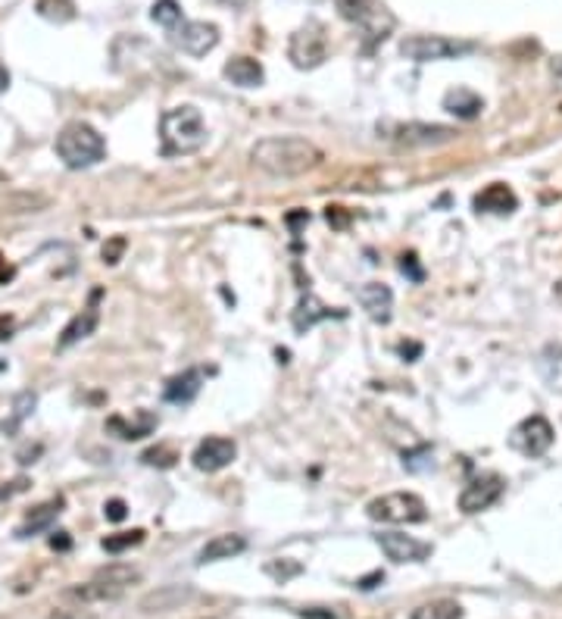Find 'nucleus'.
I'll use <instances>...</instances> for the list:
<instances>
[{"label": "nucleus", "instance_id": "f257e3e1", "mask_svg": "<svg viewBox=\"0 0 562 619\" xmlns=\"http://www.w3.org/2000/svg\"><path fill=\"white\" fill-rule=\"evenodd\" d=\"M250 160H253V166H260L263 173L275 175V179H297V175H307L319 166L322 151L307 138L279 135V138L256 141Z\"/></svg>", "mask_w": 562, "mask_h": 619}, {"label": "nucleus", "instance_id": "f03ea898", "mask_svg": "<svg viewBox=\"0 0 562 619\" xmlns=\"http://www.w3.org/2000/svg\"><path fill=\"white\" fill-rule=\"evenodd\" d=\"M160 138H162V156H181L194 154L207 145V122L200 110L191 104L172 107L160 117Z\"/></svg>", "mask_w": 562, "mask_h": 619}, {"label": "nucleus", "instance_id": "7ed1b4c3", "mask_svg": "<svg viewBox=\"0 0 562 619\" xmlns=\"http://www.w3.org/2000/svg\"><path fill=\"white\" fill-rule=\"evenodd\" d=\"M53 151H57V156L69 169H88V166H97V163L106 156V141H104V135H100L94 126H88V122H69V126L57 135Z\"/></svg>", "mask_w": 562, "mask_h": 619}, {"label": "nucleus", "instance_id": "20e7f679", "mask_svg": "<svg viewBox=\"0 0 562 619\" xmlns=\"http://www.w3.org/2000/svg\"><path fill=\"white\" fill-rule=\"evenodd\" d=\"M138 579H141V573H138V569H132V567H106V569H100L91 582L72 588L69 595L76 597V601H85V604L119 601V597L128 591V585L138 582Z\"/></svg>", "mask_w": 562, "mask_h": 619}, {"label": "nucleus", "instance_id": "39448f33", "mask_svg": "<svg viewBox=\"0 0 562 619\" xmlns=\"http://www.w3.org/2000/svg\"><path fill=\"white\" fill-rule=\"evenodd\" d=\"M475 51V41H456L444 35H410L401 41V53L412 63H435V60H456Z\"/></svg>", "mask_w": 562, "mask_h": 619}, {"label": "nucleus", "instance_id": "423d86ee", "mask_svg": "<svg viewBox=\"0 0 562 619\" xmlns=\"http://www.w3.org/2000/svg\"><path fill=\"white\" fill-rule=\"evenodd\" d=\"M335 6L347 23H356L372 41H384L394 29V16L384 10L382 0H335Z\"/></svg>", "mask_w": 562, "mask_h": 619}, {"label": "nucleus", "instance_id": "0eeeda50", "mask_svg": "<svg viewBox=\"0 0 562 619\" xmlns=\"http://www.w3.org/2000/svg\"><path fill=\"white\" fill-rule=\"evenodd\" d=\"M365 513H369L372 520H382V522H425L428 520L425 501L412 492L382 494V498L365 503Z\"/></svg>", "mask_w": 562, "mask_h": 619}, {"label": "nucleus", "instance_id": "6e6552de", "mask_svg": "<svg viewBox=\"0 0 562 619\" xmlns=\"http://www.w3.org/2000/svg\"><path fill=\"white\" fill-rule=\"evenodd\" d=\"M288 57L294 60L297 70H316L325 57H328V38L319 23H309L290 35Z\"/></svg>", "mask_w": 562, "mask_h": 619}, {"label": "nucleus", "instance_id": "1a4fd4ad", "mask_svg": "<svg viewBox=\"0 0 562 619\" xmlns=\"http://www.w3.org/2000/svg\"><path fill=\"white\" fill-rule=\"evenodd\" d=\"M384 138H391L401 147H435L456 138V128L450 126H428V122H406V126H384Z\"/></svg>", "mask_w": 562, "mask_h": 619}, {"label": "nucleus", "instance_id": "9d476101", "mask_svg": "<svg viewBox=\"0 0 562 619\" xmlns=\"http://www.w3.org/2000/svg\"><path fill=\"white\" fill-rule=\"evenodd\" d=\"M510 445L525 457H544L553 445V426L547 417H528L510 435Z\"/></svg>", "mask_w": 562, "mask_h": 619}, {"label": "nucleus", "instance_id": "9b49d317", "mask_svg": "<svg viewBox=\"0 0 562 619\" xmlns=\"http://www.w3.org/2000/svg\"><path fill=\"white\" fill-rule=\"evenodd\" d=\"M503 488H506L503 475H497V473L475 475V479L463 488V494H459V510H463V513H482V510L493 507V503L500 501Z\"/></svg>", "mask_w": 562, "mask_h": 619}, {"label": "nucleus", "instance_id": "f8f14e48", "mask_svg": "<svg viewBox=\"0 0 562 619\" xmlns=\"http://www.w3.org/2000/svg\"><path fill=\"white\" fill-rule=\"evenodd\" d=\"M172 44L188 57H207L219 44V29L213 23H185L181 19L172 29Z\"/></svg>", "mask_w": 562, "mask_h": 619}, {"label": "nucleus", "instance_id": "ddd939ff", "mask_svg": "<svg viewBox=\"0 0 562 619\" xmlns=\"http://www.w3.org/2000/svg\"><path fill=\"white\" fill-rule=\"evenodd\" d=\"M375 541L388 554V560L394 563H422L431 557V544L416 541L412 535H403V532H382Z\"/></svg>", "mask_w": 562, "mask_h": 619}, {"label": "nucleus", "instance_id": "4468645a", "mask_svg": "<svg viewBox=\"0 0 562 619\" xmlns=\"http://www.w3.org/2000/svg\"><path fill=\"white\" fill-rule=\"evenodd\" d=\"M235 454H238V447H235L232 438H222V435H209V438H203L198 445V451H194V466L200 469V473H219V469H226L228 464L235 460Z\"/></svg>", "mask_w": 562, "mask_h": 619}, {"label": "nucleus", "instance_id": "2eb2a0df", "mask_svg": "<svg viewBox=\"0 0 562 619\" xmlns=\"http://www.w3.org/2000/svg\"><path fill=\"white\" fill-rule=\"evenodd\" d=\"M347 313L344 310H331L328 304H322L316 295H303L300 301H297L294 313H290V325H294V332H300V335H307L309 329H313L316 323H325V319H344Z\"/></svg>", "mask_w": 562, "mask_h": 619}, {"label": "nucleus", "instance_id": "dca6fc26", "mask_svg": "<svg viewBox=\"0 0 562 619\" xmlns=\"http://www.w3.org/2000/svg\"><path fill=\"white\" fill-rule=\"evenodd\" d=\"M100 297H104V291H91V301H88V307L76 313V316L69 319V325L63 329V335H60V348H72L76 342H81V338H88V335H94V329H97V323H100V310H97V304H100Z\"/></svg>", "mask_w": 562, "mask_h": 619}, {"label": "nucleus", "instance_id": "f3484780", "mask_svg": "<svg viewBox=\"0 0 562 619\" xmlns=\"http://www.w3.org/2000/svg\"><path fill=\"white\" fill-rule=\"evenodd\" d=\"M356 301L363 304V310L369 313L375 323H391V310H394V291L384 282H369L356 291Z\"/></svg>", "mask_w": 562, "mask_h": 619}, {"label": "nucleus", "instance_id": "a211bd4d", "mask_svg": "<svg viewBox=\"0 0 562 619\" xmlns=\"http://www.w3.org/2000/svg\"><path fill=\"white\" fill-rule=\"evenodd\" d=\"M516 207H519V197L512 194V188L503 185V182H493V185H487L482 194H475V210H478V213L506 216V213H512Z\"/></svg>", "mask_w": 562, "mask_h": 619}, {"label": "nucleus", "instance_id": "6ab92c4d", "mask_svg": "<svg viewBox=\"0 0 562 619\" xmlns=\"http://www.w3.org/2000/svg\"><path fill=\"white\" fill-rule=\"evenodd\" d=\"M157 413L151 410H138L134 413V419H125V417H110V423H106V428H110L113 435H119L122 441H138V438H147V435L157 428Z\"/></svg>", "mask_w": 562, "mask_h": 619}, {"label": "nucleus", "instance_id": "aec40b11", "mask_svg": "<svg viewBox=\"0 0 562 619\" xmlns=\"http://www.w3.org/2000/svg\"><path fill=\"white\" fill-rule=\"evenodd\" d=\"M244 548H247V541L241 539V535L228 532V535H216V539H209L203 544V550L198 554V563H216V560H232V557L244 554Z\"/></svg>", "mask_w": 562, "mask_h": 619}, {"label": "nucleus", "instance_id": "412c9836", "mask_svg": "<svg viewBox=\"0 0 562 619\" xmlns=\"http://www.w3.org/2000/svg\"><path fill=\"white\" fill-rule=\"evenodd\" d=\"M200 382H203L200 370H185L181 376L169 379V382H166V391H162V398H166L169 404L185 407V404H191V400L200 394Z\"/></svg>", "mask_w": 562, "mask_h": 619}, {"label": "nucleus", "instance_id": "4be33fe9", "mask_svg": "<svg viewBox=\"0 0 562 619\" xmlns=\"http://www.w3.org/2000/svg\"><path fill=\"white\" fill-rule=\"evenodd\" d=\"M444 110L453 113L456 119H475L482 117L484 100L475 91H469V88H453V91L444 94Z\"/></svg>", "mask_w": 562, "mask_h": 619}, {"label": "nucleus", "instance_id": "5701e85b", "mask_svg": "<svg viewBox=\"0 0 562 619\" xmlns=\"http://www.w3.org/2000/svg\"><path fill=\"white\" fill-rule=\"evenodd\" d=\"M222 76L232 81V85H238V88H256V85H263V76H266V72H263L260 60L235 57V60H228V63H226Z\"/></svg>", "mask_w": 562, "mask_h": 619}, {"label": "nucleus", "instance_id": "b1692460", "mask_svg": "<svg viewBox=\"0 0 562 619\" xmlns=\"http://www.w3.org/2000/svg\"><path fill=\"white\" fill-rule=\"evenodd\" d=\"M63 513V498H53L47 503H41V507L32 510L29 516H25V522L19 526V539H29V535L35 532H44V529H51V522L57 520V516Z\"/></svg>", "mask_w": 562, "mask_h": 619}, {"label": "nucleus", "instance_id": "393cba45", "mask_svg": "<svg viewBox=\"0 0 562 619\" xmlns=\"http://www.w3.org/2000/svg\"><path fill=\"white\" fill-rule=\"evenodd\" d=\"M191 595V588H179V585H166V588L153 591L141 601V610L144 614H160V610H172L175 604H181L185 597Z\"/></svg>", "mask_w": 562, "mask_h": 619}, {"label": "nucleus", "instance_id": "a878e982", "mask_svg": "<svg viewBox=\"0 0 562 619\" xmlns=\"http://www.w3.org/2000/svg\"><path fill=\"white\" fill-rule=\"evenodd\" d=\"M35 404H38V398L32 391H19L16 398H13V413H10V419H4V435H16L19 432V426L25 423V419L35 413Z\"/></svg>", "mask_w": 562, "mask_h": 619}, {"label": "nucleus", "instance_id": "bb28decb", "mask_svg": "<svg viewBox=\"0 0 562 619\" xmlns=\"http://www.w3.org/2000/svg\"><path fill=\"white\" fill-rule=\"evenodd\" d=\"M410 619H463V607L456 601H435L412 610Z\"/></svg>", "mask_w": 562, "mask_h": 619}, {"label": "nucleus", "instance_id": "cd10ccee", "mask_svg": "<svg viewBox=\"0 0 562 619\" xmlns=\"http://www.w3.org/2000/svg\"><path fill=\"white\" fill-rule=\"evenodd\" d=\"M151 19L157 25H162V29H169L172 32L175 25L181 23V6H179V0H157V4L151 6Z\"/></svg>", "mask_w": 562, "mask_h": 619}, {"label": "nucleus", "instance_id": "c85d7f7f", "mask_svg": "<svg viewBox=\"0 0 562 619\" xmlns=\"http://www.w3.org/2000/svg\"><path fill=\"white\" fill-rule=\"evenodd\" d=\"M38 13L51 23H69L76 16L72 0H38Z\"/></svg>", "mask_w": 562, "mask_h": 619}, {"label": "nucleus", "instance_id": "c756f323", "mask_svg": "<svg viewBox=\"0 0 562 619\" xmlns=\"http://www.w3.org/2000/svg\"><path fill=\"white\" fill-rule=\"evenodd\" d=\"M141 541H144V532H141V529H132V532L106 535L100 544H104L106 554H122V550H128V548H138Z\"/></svg>", "mask_w": 562, "mask_h": 619}, {"label": "nucleus", "instance_id": "7c9ffc66", "mask_svg": "<svg viewBox=\"0 0 562 619\" xmlns=\"http://www.w3.org/2000/svg\"><path fill=\"white\" fill-rule=\"evenodd\" d=\"M435 451H431L428 445L416 447V451H406L403 454V466L410 469V473H422V469H431V464H435Z\"/></svg>", "mask_w": 562, "mask_h": 619}, {"label": "nucleus", "instance_id": "2f4dec72", "mask_svg": "<svg viewBox=\"0 0 562 619\" xmlns=\"http://www.w3.org/2000/svg\"><path fill=\"white\" fill-rule=\"evenodd\" d=\"M141 460H144L147 466L169 469V466H175V460H179V454H175L172 447H151V451H144V454H141Z\"/></svg>", "mask_w": 562, "mask_h": 619}, {"label": "nucleus", "instance_id": "473e14b6", "mask_svg": "<svg viewBox=\"0 0 562 619\" xmlns=\"http://www.w3.org/2000/svg\"><path fill=\"white\" fill-rule=\"evenodd\" d=\"M266 573L272 576V579H279V582H288L290 576L303 573V567L297 560H272V563H266Z\"/></svg>", "mask_w": 562, "mask_h": 619}, {"label": "nucleus", "instance_id": "72a5a7b5", "mask_svg": "<svg viewBox=\"0 0 562 619\" xmlns=\"http://www.w3.org/2000/svg\"><path fill=\"white\" fill-rule=\"evenodd\" d=\"M125 248H128V241L122 235L110 238V241L104 244V263H106V267H116V263L122 260V254H125Z\"/></svg>", "mask_w": 562, "mask_h": 619}, {"label": "nucleus", "instance_id": "f704fd0d", "mask_svg": "<svg viewBox=\"0 0 562 619\" xmlns=\"http://www.w3.org/2000/svg\"><path fill=\"white\" fill-rule=\"evenodd\" d=\"M325 220H328V226H331V229L344 232V229L350 226V220H354V216H350L344 207H328V210H325Z\"/></svg>", "mask_w": 562, "mask_h": 619}, {"label": "nucleus", "instance_id": "c9c22d12", "mask_svg": "<svg viewBox=\"0 0 562 619\" xmlns=\"http://www.w3.org/2000/svg\"><path fill=\"white\" fill-rule=\"evenodd\" d=\"M401 272H403V276H410L412 282H422V278H425V272H422V267H419L416 254H403L401 257Z\"/></svg>", "mask_w": 562, "mask_h": 619}, {"label": "nucleus", "instance_id": "e433bc0d", "mask_svg": "<svg viewBox=\"0 0 562 619\" xmlns=\"http://www.w3.org/2000/svg\"><path fill=\"white\" fill-rule=\"evenodd\" d=\"M104 516L110 522H122L128 516V507H125V501H119V498H110L104 503Z\"/></svg>", "mask_w": 562, "mask_h": 619}, {"label": "nucleus", "instance_id": "4c0bfd02", "mask_svg": "<svg viewBox=\"0 0 562 619\" xmlns=\"http://www.w3.org/2000/svg\"><path fill=\"white\" fill-rule=\"evenodd\" d=\"M297 616L300 619H341V614H337L335 607H303V610H297Z\"/></svg>", "mask_w": 562, "mask_h": 619}, {"label": "nucleus", "instance_id": "58836bf2", "mask_svg": "<svg viewBox=\"0 0 562 619\" xmlns=\"http://www.w3.org/2000/svg\"><path fill=\"white\" fill-rule=\"evenodd\" d=\"M397 353H401V357L403 360H410V363H412V360H416L419 357V353H422V344H416V342H410V344H397Z\"/></svg>", "mask_w": 562, "mask_h": 619}, {"label": "nucleus", "instance_id": "ea45409f", "mask_svg": "<svg viewBox=\"0 0 562 619\" xmlns=\"http://www.w3.org/2000/svg\"><path fill=\"white\" fill-rule=\"evenodd\" d=\"M51 548H53V550H69V548H72L69 532H53V535H51Z\"/></svg>", "mask_w": 562, "mask_h": 619}, {"label": "nucleus", "instance_id": "a19ab883", "mask_svg": "<svg viewBox=\"0 0 562 619\" xmlns=\"http://www.w3.org/2000/svg\"><path fill=\"white\" fill-rule=\"evenodd\" d=\"M382 582H384V573H382V569H375V573H372V576H365V579H360L356 585H360L363 591H372V588H375V585H382Z\"/></svg>", "mask_w": 562, "mask_h": 619}, {"label": "nucleus", "instance_id": "79ce46f5", "mask_svg": "<svg viewBox=\"0 0 562 619\" xmlns=\"http://www.w3.org/2000/svg\"><path fill=\"white\" fill-rule=\"evenodd\" d=\"M25 488H29V482H25V479L10 482V485H6V488H0V501H4V498H10V494H16V492H25Z\"/></svg>", "mask_w": 562, "mask_h": 619}, {"label": "nucleus", "instance_id": "37998d69", "mask_svg": "<svg viewBox=\"0 0 562 619\" xmlns=\"http://www.w3.org/2000/svg\"><path fill=\"white\" fill-rule=\"evenodd\" d=\"M303 222H309V213H307V210H300V213H290V216H288V226H290V229L303 226Z\"/></svg>", "mask_w": 562, "mask_h": 619}, {"label": "nucleus", "instance_id": "c03bdc74", "mask_svg": "<svg viewBox=\"0 0 562 619\" xmlns=\"http://www.w3.org/2000/svg\"><path fill=\"white\" fill-rule=\"evenodd\" d=\"M10 332H13V316H0V342H4V338H10Z\"/></svg>", "mask_w": 562, "mask_h": 619}, {"label": "nucleus", "instance_id": "a18cd8bd", "mask_svg": "<svg viewBox=\"0 0 562 619\" xmlns=\"http://www.w3.org/2000/svg\"><path fill=\"white\" fill-rule=\"evenodd\" d=\"M38 454H41V445H35L32 451H23V454H19V464H35Z\"/></svg>", "mask_w": 562, "mask_h": 619}, {"label": "nucleus", "instance_id": "49530a36", "mask_svg": "<svg viewBox=\"0 0 562 619\" xmlns=\"http://www.w3.org/2000/svg\"><path fill=\"white\" fill-rule=\"evenodd\" d=\"M6 85H10V72H6V66L0 63V94L6 91Z\"/></svg>", "mask_w": 562, "mask_h": 619}, {"label": "nucleus", "instance_id": "de8ad7c7", "mask_svg": "<svg viewBox=\"0 0 562 619\" xmlns=\"http://www.w3.org/2000/svg\"><path fill=\"white\" fill-rule=\"evenodd\" d=\"M553 72H557V76L562 79V57H557V60H553Z\"/></svg>", "mask_w": 562, "mask_h": 619}, {"label": "nucleus", "instance_id": "09e8293b", "mask_svg": "<svg viewBox=\"0 0 562 619\" xmlns=\"http://www.w3.org/2000/svg\"><path fill=\"white\" fill-rule=\"evenodd\" d=\"M226 4H232V6H241V4H244V0H226Z\"/></svg>", "mask_w": 562, "mask_h": 619}]
</instances>
